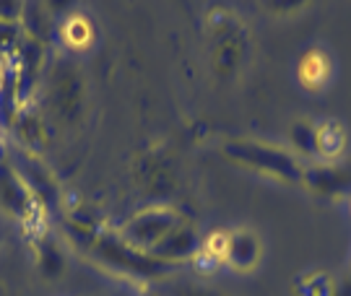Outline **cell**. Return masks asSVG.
<instances>
[{
  "label": "cell",
  "instance_id": "cell-10",
  "mask_svg": "<svg viewBox=\"0 0 351 296\" xmlns=\"http://www.w3.org/2000/svg\"><path fill=\"white\" fill-rule=\"evenodd\" d=\"M297 73H300V81L304 88H310V91H317V88L323 86L328 81V73H330V62L323 52H317V49H310V52H304V58L300 60V68H297Z\"/></svg>",
  "mask_w": 351,
  "mask_h": 296
},
{
  "label": "cell",
  "instance_id": "cell-4",
  "mask_svg": "<svg viewBox=\"0 0 351 296\" xmlns=\"http://www.w3.org/2000/svg\"><path fill=\"white\" fill-rule=\"evenodd\" d=\"M263 258V245L261 236L252 229H234L229 232V249H226L224 262H229V268L237 273H252L261 265Z\"/></svg>",
  "mask_w": 351,
  "mask_h": 296
},
{
  "label": "cell",
  "instance_id": "cell-7",
  "mask_svg": "<svg viewBox=\"0 0 351 296\" xmlns=\"http://www.w3.org/2000/svg\"><path fill=\"white\" fill-rule=\"evenodd\" d=\"M346 151V130L339 120L317 123V164H336Z\"/></svg>",
  "mask_w": 351,
  "mask_h": 296
},
{
  "label": "cell",
  "instance_id": "cell-9",
  "mask_svg": "<svg viewBox=\"0 0 351 296\" xmlns=\"http://www.w3.org/2000/svg\"><path fill=\"white\" fill-rule=\"evenodd\" d=\"M60 39H63L65 47L75 49V52L91 47V42H94V26L88 21V16H84V13L65 16V21L60 24Z\"/></svg>",
  "mask_w": 351,
  "mask_h": 296
},
{
  "label": "cell",
  "instance_id": "cell-13",
  "mask_svg": "<svg viewBox=\"0 0 351 296\" xmlns=\"http://www.w3.org/2000/svg\"><path fill=\"white\" fill-rule=\"evenodd\" d=\"M24 5L21 3H0V24L5 26H13L21 21V16H24Z\"/></svg>",
  "mask_w": 351,
  "mask_h": 296
},
{
  "label": "cell",
  "instance_id": "cell-11",
  "mask_svg": "<svg viewBox=\"0 0 351 296\" xmlns=\"http://www.w3.org/2000/svg\"><path fill=\"white\" fill-rule=\"evenodd\" d=\"M125 255H133V258L138 260V262H136V268H138V271H146V273L156 271V268H162L164 265V262H149V265H143L141 260H146L149 255H141V252H136V249L125 247L123 242H120V245H112V252L107 255V260H110V262H120V265H125ZM128 265H133V260H128Z\"/></svg>",
  "mask_w": 351,
  "mask_h": 296
},
{
  "label": "cell",
  "instance_id": "cell-6",
  "mask_svg": "<svg viewBox=\"0 0 351 296\" xmlns=\"http://www.w3.org/2000/svg\"><path fill=\"white\" fill-rule=\"evenodd\" d=\"M29 200H32V193L21 180V174L16 172V166H11V164H3L0 166V203H3V208L19 219H26L29 208H32Z\"/></svg>",
  "mask_w": 351,
  "mask_h": 296
},
{
  "label": "cell",
  "instance_id": "cell-3",
  "mask_svg": "<svg viewBox=\"0 0 351 296\" xmlns=\"http://www.w3.org/2000/svg\"><path fill=\"white\" fill-rule=\"evenodd\" d=\"M302 185L315 195L341 197L351 187V169H343L339 164H313L304 166Z\"/></svg>",
  "mask_w": 351,
  "mask_h": 296
},
{
  "label": "cell",
  "instance_id": "cell-12",
  "mask_svg": "<svg viewBox=\"0 0 351 296\" xmlns=\"http://www.w3.org/2000/svg\"><path fill=\"white\" fill-rule=\"evenodd\" d=\"M226 249H229V232H213V234L206 239V245H203V252H208V255H211L213 260H219V262H224Z\"/></svg>",
  "mask_w": 351,
  "mask_h": 296
},
{
  "label": "cell",
  "instance_id": "cell-5",
  "mask_svg": "<svg viewBox=\"0 0 351 296\" xmlns=\"http://www.w3.org/2000/svg\"><path fill=\"white\" fill-rule=\"evenodd\" d=\"M198 249H201V236L195 232V226H190L188 221H182L172 234L164 239L162 245L151 252L149 258L159 260L164 265H175L180 260L193 258Z\"/></svg>",
  "mask_w": 351,
  "mask_h": 296
},
{
  "label": "cell",
  "instance_id": "cell-1",
  "mask_svg": "<svg viewBox=\"0 0 351 296\" xmlns=\"http://www.w3.org/2000/svg\"><path fill=\"white\" fill-rule=\"evenodd\" d=\"M224 156L237 166L252 169L258 174H265L276 182H287V185H302V174H304V164H302L289 148L271 146L263 140H245V138H234L226 140Z\"/></svg>",
  "mask_w": 351,
  "mask_h": 296
},
{
  "label": "cell",
  "instance_id": "cell-8",
  "mask_svg": "<svg viewBox=\"0 0 351 296\" xmlns=\"http://www.w3.org/2000/svg\"><path fill=\"white\" fill-rule=\"evenodd\" d=\"M289 140H291V153L297 159L317 161V123L310 120H294L289 125Z\"/></svg>",
  "mask_w": 351,
  "mask_h": 296
},
{
  "label": "cell",
  "instance_id": "cell-2",
  "mask_svg": "<svg viewBox=\"0 0 351 296\" xmlns=\"http://www.w3.org/2000/svg\"><path fill=\"white\" fill-rule=\"evenodd\" d=\"M182 221L185 219L172 206H149L123 223L120 242L141 255H151Z\"/></svg>",
  "mask_w": 351,
  "mask_h": 296
}]
</instances>
